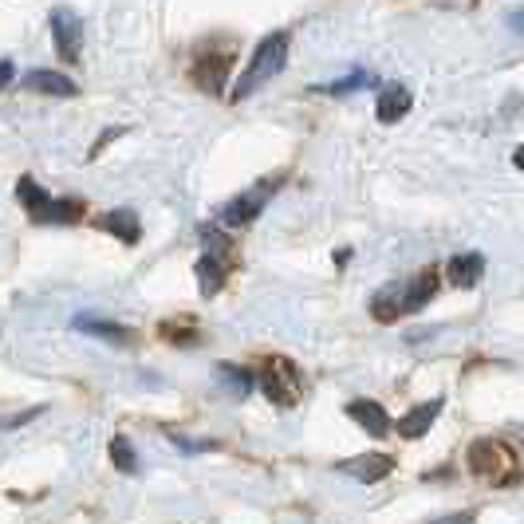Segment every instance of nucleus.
Returning <instances> with one entry per match:
<instances>
[{"instance_id": "nucleus-1", "label": "nucleus", "mask_w": 524, "mask_h": 524, "mask_svg": "<svg viewBox=\"0 0 524 524\" xmlns=\"http://www.w3.org/2000/svg\"><path fill=\"white\" fill-rule=\"evenodd\" d=\"M288 64V32H272V36H264L261 44H257V52H253V60L249 67L241 71V79H237V87H233V99H249L257 87H264L272 75H280Z\"/></svg>"}, {"instance_id": "nucleus-2", "label": "nucleus", "mask_w": 524, "mask_h": 524, "mask_svg": "<svg viewBox=\"0 0 524 524\" xmlns=\"http://www.w3.org/2000/svg\"><path fill=\"white\" fill-rule=\"evenodd\" d=\"M261 387L272 402L296 406V402H300V391H304V379H300L296 363H288V359H268L261 371Z\"/></svg>"}, {"instance_id": "nucleus-3", "label": "nucleus", "mask_w": 524, "mask_h": 524, "mask_svg": "<svg viewBox=\"0 0 524 524\" xmlns=\"http://www.w3.org/2000/svg\"><path fill=\"white\" fill-rule=\"evenodd\" d=\"M52 40H56L60 60H67V64L79 60V52H83V20L71 8H56L52 12Z\"/></svg>"}, {"instance_id": "nucleus-4", "label": "nucleus", "mask_w": 524, "mask_h": 524, "mask_svg": "<svg viewBox=\"0 0 524 524\" xmlns=\"http://www.w3.org/2000/svg\"><path fill=\"white\" fill-rule=\"evenodd\" d=\"M501 465H513V454L505 450V442H493V438H481L469 446V469L481 473V477H493V481H505Z\"/></svg>"}, {"instance_id": "nucleus-5", "label": "nucleus", "mask_w": 524, "mask_h": 524, "mask_svg": "<svg viewBox=\"0 0 524 524\" xmlns=\"http://www.w3.org/2000/svg\"><path fill=\"white\" fill-rule=\"evenodd\" d=\"M335 469H339V473H347V477H351V481H359V485H375V481L391 477L394 461L387 458V454H363V458L335 461Z\"/></svg>"}, {"instance_id": "nucleus-6", "label": "nucleus", "mask_w": 524, "mask_h": 524, "mask_svg": "<svg viewBox=\"0 0 524 524\" xmlns=\"http://www.w3.org/2000/svg\"><path fill=\"white\" fill-rule=\"evenodd\" d=\"M272 190H276V182H261V186H253L249 194L233 197V201L225 205V225H249V221H257Z\"/></svg>"}, {"instance_id": "nucleus-7", "label": "nucleus", "mask_w": 524, "mask_h": 524, "mask_svg": "<svg viewBox=\"0 0 524 524\" xmlns=\"http://www.w3.org/2000/svg\"><path fill=\"white\" fill-rule=\"evenodd\" d=\"M434 288H438V280H434V272H430V268H426V272H418L410 284H402V288H398V316H410V312L426 308V304H430V296H434Z\"/></svg>"}, {"instance_id": "nucleus-8", "label": "nucleus", "mask_w": 524, "mask_h": 524, "mask_svg": "<svg viewBox=\"0 0 524 524\" xmlns=\"http://www.w3.org/2000/svg\"><path fill=\"white\" fill-rule=\"evenodd\" d=\"M347 418H355L367 434H375V438H387L391 434V414L379 406V402H371V398H355V402H347Z\"/></svg>"}, {"instance_id": "nucleus-9", "label": "nucleus", "mask_w": 524, "mask_h": 524, "mask_svg": "<svg viewBox=\"0 0 524 524\" xmlns=\"http://www.w3.org/2000/svg\"><path fill=\"white\" fill-rule=\"evenodd\" d=\"M442 398H430V402H418V406H410L402 418H398V434L402 438H422L430 426H434V418L442 414Z\"/></svg>"}, {"instance_id": "nucleus-10", "label": "nucleus", "mask_w": 524, "mask_h": 524, "mask_svg": "<svg viewBox=\"0 0 524 524\" xmlns=\"http://www.w3.org/2000/svg\"><path fill=\"white\" fill-rule=\"evenodd\" d=\"M24 87H28V91H40V95H60V99H71V95L79 91L67 75H60V71H44V67L28 71V75H24Z\"/></svg>"}, {"instance_id": "nucleus-11", "label": "nucleus", "mask_w": 524, "mask_h": 524, "mask_svg": "<svg viewBox=\"0 0 524 524\" xmlns=\"http://www.w3.org/2000/svg\"><path fill=\"white\" fill-rule=\"evenodd\" d=\"M410 91L406 87H398V83H391V87H383L379 91V103H375V115H379V123H398L406 111H410Z\"/></svg>"}, {"instance_id": "nucleus-12", "label": "nucleus", "mask_w": 524, "mask_h": 524, "mask_svg": "<svg viewBox=\"0 0 524 524\" xmlns=\"http://www.w3.org/2000/svg\"><path fill=\"white\" fill-rule=\"evenodd\" d=\"M99 225H103L107 233H115L123 245H138V237H142V221H138L134 209H111Z\"/></svg>"}, {"instance_id": "nucleus-13", "label": "nucleus", "mask_w": 524, "mask_h": 524, "mask_svg": "<svg viewBox=\"0 0 524 524\" xmlns=\"http://www.w3.org/2000/svg\"><path fill=\"white\" fill-rule=\"evenodd\" d=\"M481 272H485V257H481V253H465V257H454V261H450V280H454L458 288H473V284L481 280Z\"/></svg>"}, {"instance_id": "nucleus-14", "label": "nucleus", "mask_w": 524, "mask_h": 524, "mask_svg": "<svg viewBox=\"0 0 524 524\" xmlns=\"http://www.w3.org/2000/svg\"><path fill=\"white\" fill-rule=\"evenodd\" d=\"M75 328L87 331V335H95V339H107V343H131V331L119 328V324H111V320H95V316H79L75 320Z\"/></svg>"}, {"instance_id": "nucleus-15", "label": "nucleus", "mask_w": 524, "mask_h": 524, "mask_svg": "<svg viewBox=\"0 0 524 524\" xmlns=\"http://www.w3.org/2000/svg\"><path fill=\"white\" fill-rule=\"evenodd\" d=\"M225 71H229V56H217V60H201L194 71V79L205 87V91H221L225 87Z\"/></svg>"}, {"instance_id": "nucleus-16", "label": "nucleus", "mask_w": 524, "mask_h": 524, "mask_svg": "<svg viewBox=\"0 0 524 524\" xmlns=\"http://www.w3.org/2000/svg\"><path fill=\"white\" fill-rule=\"evenodd\" d=\"M16 197L24 201V209H28V213H32L36 221L44 217V209H48V201H52V194H48V190H40V186H36L32 178H20V186H16Z\"/></svg>"}, {"instance_id": "nucleus-17", "label": "nucleus", "mask_w": 524, "mask_h": 524, "mask_svg": "<svg viewBox=\"0 0 524 524\" xmlns=\"http://www.w3.org/2000/svg\"><path fill=\"white\" fill-rule=\"evenodd\" d=\"M79 217H83V205H79V201H56V197H52L40 221H56V225H71V221H79Z\"/></svg>"}, {"instance_id": "nucleus-18", "label": "nucleus", "mask_w": 524, "mask_h": 524, "mask_svg": "<svg viewBox=\"0 0 524 524\" xmlns=\"http://www.w3.org/2000/svg\"><path fill=\"white\" fill-rule=\"evenodd\" d=\"M197 276H201V292H217L221 288V261L217 257H201L197 261Z\"/></svg>"}, {"instance_id": "nucleus-19", "label": "nucleus", "mask_w": 524, "mask_h": 524, "mask_svg": "<svg viewBox=\"0 0 524 524\" xmlns=\"http://www.w3.org/2000/svg\"><path fill=\"white\" fill-rule=\"evenodd\" d=\"M221 379H225V383H229L233 391L241 394V398L253 391V375H249V371H237L233 363H221Z\"/></svg>"}, {"instance_id": "nucleus-20", "label": "nucleus", "mask_w": 524, "mask_h": 524, "mask_svg": "<svg viewBox=\"0 0 524 524\" xmlns=\"http://www.w3.org/2000/svg\"><path fill=\"white\" fill-rule=\"evenodd\" d=\"M111 461H115L123 473H134V469H138V458H134V450H131L127 438H115V442H111Z\"/></svg>"}, {"instance_id": "nucleus-21", "label": "nucleus", "mask_w": 524, "mask_h": 524, "mask_svg": "<svg viewBox=\"0 0 524 524\" xmlns=\"http://www.w3.org/2000/svg\"><path fill=\"white\" fill-rule=\"evenodd\" d=\"M363 83H371V75H367V71H359V75H351V79H339V83H331L328 91H339V95H343V91H355V87H363Z\"/></svg>"}, {"instance_id": "nucleus-22", "label": "nucleus", "mask_w": 524, "mask_h": 524, "mask_svg": "<svg viewBox=\"0 0 524 524\" xmlns=\"http://www.w3.org/2000/svg\"><path fill=\"white\" fill-rule=\"evenodd\" d=\"M36 414H40V406H36V410H24V414H12V418H4V422H0V430H16V426H24V422H32Z\"/></svg>"}, {"instance_id": "nucleus-23", "label": "nucleus", "mask_w": 524, "mask_h": 524, "mask_svg": "<svg viewBox=\"0 0 524 524\" xmlns=\"http://www.w3.org/2000/svg\"><path fill=\"white\" fill-rule=\"evenodd\" d=\"M12 75H16V67H12V60H0V91L12 83Z\"/></svg>"}, {"instance_id": "nucleus-24", "label": "nucleus", "mask_w": 524, "mask_h": 524, "mask_svg": "<svg viewBox=\"0 0 524 524\" xmlns=\"http://www.w3.org/2000/svg\"><path fill=\"white\" fill-rule=\"evenodd\" d=\"M473 521V513H450V517H442V521H434V524H469Z\"/></svg>"}, {"instance_id": "nucleus-25", "label": "nucleus", "mask_w": 524, "mask_h": 524, "mask_svg": "<svg viewBox=\"0 0 524 524\" xmlns=\"http://www.w3.org/2000/svg\"><path fill=\"white\" fill-rule=\"evenodd\" d=\"M509 24H513V32H524V12H517V16H509Z\"/></svg>"}, {"instance_id": "nucleus-26", "label": "nucleus", "mask_w": 524, "mask_h": 524, "mask_svg": "<svg viewBox=\"0 0 524 524\" xmlns=\"http://www.w3.org/2000/svg\"><path fill=\"white\" fill-rule=\"evenodd\" d=\"M513 166H517V170H524V146H517V154H513Z\"/></svg>"}]
</instances>
